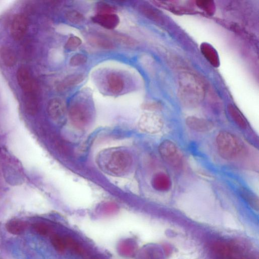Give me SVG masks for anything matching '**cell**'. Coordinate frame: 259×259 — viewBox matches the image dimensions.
<instances>
[{
	"label": "cell",
	"mask_w": 259,
	"mask_h": 259,
	"mask_svg": "<svg viewBox=\"0 0 259 259\" xmlns=\"http://www.w3.org/2000/svg\"><path fill=\"white\" fill-rule=\"evenodd\" d=\"M152 184L154 189L160 192L168 191L172 186L169 176L162 172L158 173L154 176Z\"/></svg>",
	"instance_id": "cell-13"
},
{
	"label": "cell",
	"mask_w": 259,
	"mask_h": 259,
	"mask_svg": "<svg viewBox=\"0 0 259 259\" xmlns=\"http://www.w3.org/2000/svg\"><path fill=\"white\" fill-rule=\"evenodd\" d=\"M186 124L194 130L200 132L210 131L214 127L211 122L195 117H188L186 120Z\"/></svg>",
	"instance_id": "cell-11"
},
{
	"label": "cell",
	"mask_w": 259,
	"mask_h": 259,
	"mask_svg": "<svg viewBox=\"0 0 259 259\" xmlns=\"http://www.w3.org/2000/svg\"><path fill=\"white\" fill-rule=\"evenodd\" d=\"M36 93L37 92L24 93V108L27 113L31 115L35 114L39 108V100Z\"/></svg>",
	"instance_id": "cell-12"
},
{
	"label": "cell",
	"mask_w": 259,
	"mask_h": 259,
	"mask_svg": "<svg viewBox=\"0 0 259 259\" xmlns=\"http://www.w3.org/2000/svg\"><path fill=\"white\" fill-rule=\"evenodd\" d=\"M216 142L220 156L231 160L236 158L243 150V143L232 134L223 131L217 136Z\"/></svg>",
	"instance_id": "cell-3"
},
{
	"label": "cell",
	"mask_w": 259,
	"mask_h": 259,
	"mask_svg": "<svg viewBox=\"0 0 259 259\" xmlns=\"http://www.w3.org/2000/svg\"><path fill=\"white\" fill-rule=\"evenodd\" d=\"M144 251L143 259H165L164 253L159 246L149 247Z\"/></svg>",
	"instance_id": "cell-20"
},
{
	"label": "cell",
	"mask_w": 259,
	"mask_h": 259,
	"mask_svg": "<svg viewBox=\"0 0 259 259\" xmlns=\"http://www.w3.org/2000/svg\"><path fill=\"white\" fill-rule=\"evenodd\" d=\"M91 42L97 46L104 49H112L114 48V44L109 40L104 38L96 37L91 39Z\"/></svg>",
	"instance_id": "cell-23"
},
{
	"label": "cell",
	"mask_w": 259,
	"mask_h": 259,
	"mask_svg": "<svg viewBox=\"0 0 259 259\" xmlns=\"http://www.w3.org/2000/svg\"><path fill=\"white\" fill-rule=\"evenodd\" d=\"M32 228L37 233L41 235H46L49 232V227L43 223H36L33 225Z\"/></svg>",
	"instance_id": "cell-30"
},
{
	"label": "cell",
	"mask_w": 259,
	"mask_h": 259,
	"mask_svg": "<svg viewBox=\"0 0 259 259\" xmlns=\"http://www.w3.org/2000/svg\"><path fill=\"white\" fill-rule=\"evenodd\" d=\"M0 57L3 64L7 66H13L16 63L15 54L13 51L8 47H3L0 50Z\"/></svg>",
	"instance_id": "cell-19"
},
{
	"label": "cell",
	"mask_w": 259,
	"mask_h": 259,
	"mask_svg": "<svg viewBox=\"0 0 259 259\" xmlns=\"http://www.w3.org/2000/svg\"><path fill=\"white\" fill-rule=\"evenodd\" d=\"M28 28V20L22 14L14 16L11 25V34L16 41L21 40L26 34Z\"/></svg>",
	"instance_id": "cell-9"
},
{
	"label": "cell",
	"mask_w": 259,
	"mask_h": 259,
	"mask_svg": "<svg viewBox=\"0 0 259 259\" xmlns=\"http://www.w3.org/2000/svg\"><path fill=\"white\" fill-rule=\"evenodd\" d=\"M16 79L18 85L24 91V93L37 92V86L32 79L29 70L25 67H21L16 73Z\"/></svg>",
	"instance_id": "cell-8"
},
{
	"label": "cell",
	"mask_w": 259,
	"mask_h": 259,
	"mask_svg": "<svg viewBox=\"0 0 259 259\" xmlns=\"http://www.w3.org/2000/svg\"><path fill=\"white\" fill-rule=\"evenodd\" d=\"M159 153L163 160L173 167L178 168L181 165L180 153L176 144L171 140H165L160 145Z\"/></svg>",
	"instance_id": "cell-5"
},
{
	"label": "cell",
	"mask_w": 259,
	"mask_h": 259,
	"mask_svg": "<svg viewBox=\"0 0 259 259\" xmlns=\"http://www.w3.org/2000/svg\"><path fill=\"white\" fill-rule=\"evenodd\" d=\"M98 14L114 13L115 8L108 4L102 3L98 5Z\"/></svg>",
	"instance_id": "cell-31"
},
{
	"label": "cell",
	"mask_w": 259,
	"mask_h": 259,
	"mask_svg": "<svg viewBox=\"0 0 259 259\" xmlns=\"http://www.w3.org/2000/svg\"><path fill=\"white\" fill-rule=\"evenodd\" d=\"M82 40L79 37L72 36L68 39L65 47L67 50L74 51L77 49L82 44Z\"/></svg>",
	"instance_id": "cell-26"
},
{
	"label": "cell",
	"mask_w": 259,
	"mask_h": 259,
	"mask_svg": "<svg viewBox=\"0 0 259 259\" xmlns=\"http://www.w3.org/2000/svg\"><path fill=\"white\" fill-rule=\"evenodd\" d=\"M138 127L140 130L149 134H156L161 131L163 127L162 119L157 115L147 113L140 118Z\"/></svg>",
	"instance_id": "cell-6"
},
{
	"label": "cell",
	"mask_w": 259,
	"mask_h": 259,
	"mask_svg": "<svg viewBox=\"0 0 259 259\" xmlns=\"http://www.w3.org/2000/svg\"><path fill=\"white\" fill-rule=\"evenodd\" d=\"M100 169L105 173L114 177L123 176L130 171L132 157L127 150L112 148L101 152L97 158Z\"/></svg>",
	"instance_id": "cell-1"
},
{
	"label": "cell",
	"mask_w": 259,
	"mask_h": 259,
	"mask_svg": "<svg viewBox=\"0 0 259 259\" xmlns=\"http://www.w3.org/2000/svg\"><path fill=\"white\" fill-rule=\"evenodd\" d=\"M196 5L210 15H212L214 13L215 5L213 1H197Z\"/></svg>",
	"instance_id": "cell-28"
},
{
	"label": "cell",
	"mask_w": 259,
	"mask_h": 259,
	"mask_svg": "<svg viewBox=\"0 0 259 259\" xmlns=\"http://www.w3.org/2000/svg\"><path fill=\"white\" fill-rule=\"evenodd\" d=\"M87 62V58L85 55L77 54L74 55L70 59L69 65L71 66H78L85 64Z\"/></svg>",
	"instance_id": "cell-27"
},
{
	"label": "cell",
	"mask_w": 259,
	"mask_h": 259,
	"mask_svg": "<svg viewBox=\"0 0 259 259\" xmlns=\"http://www.w3.org/2000/svg\"><path fill=\"white\" fill-rule=\"evenodd\" d=\"M51 242L53 247L59 252L64 251L66 247L64 239L59 235H52Z\"/></svg>",
	"instance_id": "cell-24"
},
{
	"label": "cell",
	"mask_w": 259,
	"mask_h": 259,
	"mask_svg": "<svg viewBox=\"0 0 259 259\" xmlns=\"http://www.w3.org/2000/svg\"><path fill=\"white\" fill-rule=\"evenodd\" d=\"M141 10L142 13L145 15L148 18H149L150 19L154 21H159L160 20V17L155 9H153L149 6H144L141 8Z\"/></svg>",
	"instance_id": "cell-25"
},
{
	"label": "cell",
	"mask_w": 259,
	"mask_h": 259,
	"mask_svg": "<svg viewBox=\"0 0 259 259\" xmlns=\"http://www.w3.org/2000/svg\"><path fill=\"white\" fill-rule=\"evenodd\" d=\"M109 89L112 93L118 94L123 91L124 83L122 78L116 73H111L107 77Z\"/></svg>",
	"instance_id": "cell-16"
},
{
	"label": "cell",
	"mask_w": 259,
	"mask_h": 259,
	"mask_svg": "<svg viewBox=\"0 0 259 259\" xmlns=\"http://www.w3.org/2000/svg\"><path fill=\"white\" fill-rule=\"evenodd\" d=\"M92 19L94 23L108 30H113L120 24V18L115 13L98 14Z\"/></svg>",
	"instance_id": "cell-10"
},
{
	"label": "cell",
	"mask_w": 259,
	"mask_h": 259,
	"mask_svg": "<svg viewBox=\"0 0 259 259\" xmlns=\"http://www.w3.org/2000/svg\"><path fill=\"white\" fill-rule=\"evenodd\" d=\"M48 114L55 122H64L66 115V107L65 102L61 99L55 98L51 99L47 106Z\"/></svg>",
	"instance_id": "cell-7"
},
{
	"label": "cell",
	"mask_w": 259,
	"mask_h": 259,
	"mask_svg": "<svg viewBox=\"0 0 259 259\" xmlns=\"http://www.w3.org/2000/svg\"><path fill=\"white\" fill-rule=\"evenodd\" d=\"M228 109L231 117L236 124L242 129H246L248 127V123L238 109L230 104L228 106Z\"/></svg>",
	"instance_id": "cell-18"
},
{
	"label": "cell",
	"mask_w": 259,
	"mask_h": 259,
	"mask_svg": "<svg viewBox=\"0 0 259 259\" xmlns=\"http://www.w3.org/2000/svg\"><path fill=\"white\" fill-rule=\"evenodd\" d=\"M85 78L83 74H73L63 80L59 85V89L62 91H66L81 83L84 80Z\"/></svg>",
	"instance_id": "cell-15"
},
{
	"label": "cell",
	"mask_w": 259,
	"mask_h": 259,
	"mask_svg": "<svg viewBox=\"0 0 259 259\" xmlns=\"http://www.w3.org/2000/svg\"><path fill=\"white\" fill-rule=\"evenodd\" d=\"M65 246L76 252L81 254L83 251L79 244L70 237H66L65 239Z\"/></svg>",
	"instance_id": "cell-29"
},
{
	"label": "cell",
	"mask_w": 259,
	"mask_h": 259,
	"mask_svg": "<svg viewBox=\"0 0 259 259\" xmlns=\"http://www.w3.org/2000/svg\"><path fill=\"white\" fill-rule=\"evenodd\" d=\"M200 50L203 56L214 67L219 66V58L218 54L215 48L210 44L204 43L200 46Z\"/></svg>",
	"instance_id": "cell-14"
},
{
	"label": "cell",
	"mask_w": 259,
	"mask_h": 259,
	"mask_svg": "<svg viewBox=\"0 0 259 259\" xmlns=\"http://www.w3.org/2000/svg\"><path fill=\"white\" fill-rule=\"evenodd\" d=\"M27 224L21 220H10L7 223L6 228L7 231L13 235H21L27 228Z\"/></svg>",
	"instance_id": "cell-17"
},
{
	"label": "cell",
	"mask_w": 259,
	"mask_h": 259,
	"mask_svg": "<svg viewBox=\"0 0 259 259\" xmlns=\"http://www.w3.org/2000/svg\"><path fill=\"white\" fill-rule=\"evenodd\" d=\"M240 193H241L242 196L245 200L250 203L251 206L255 209H258V198L253 193L244 189H242Z\"/></svg>",
	"instance_id": "cell-22"
},
{
	"label": "cell",
	"mask_w": 259,
	"mask_h": 259,
	"mask_svg": "<svg viewBox=\"0 0 259 259\" xmlns=\"http://www.w3.org/2000/svg\"><path fill=\"white\" fill-rule=\"evenodd\" d=\"M178 95L183 104L188 107H195L204 98V85L193 73H182L179 77Z\"/></svg>",
	"instance_id": "cell-2"
},
{
	"label": "cell",
	"mask_w": 259,
	"mask_h": 259,
	"mask_svg": "<svg viewBox=\"0 0 259 259\" xmlns=\"http://www.w3.org/2000/svg\"><path fill=\"white\" fill-rule=\"evenodd\" d=\"M65 17L69 22L74 24H80L85 20L84 16L76 10L68 11L66 13Z\"/></svg>",
	"instance_id": "cell-21"
},
{
	"label": "cell",
	"mask_w": 259,
	"mask_h": 259,
	"mask_svg": "<svg viewBox=\"0 0 259 259\" xmlns=\"http://www.w3.org/2000/svg\"><path fill=\"white\" fill-rule=\"evenodd\" d=\"M68 116L74 126L79 128H84L87 126L91 120V107L85 101H75L69 107Z\"/></svg>",
	"instance_id": "cell-4"
}]
</instances>
